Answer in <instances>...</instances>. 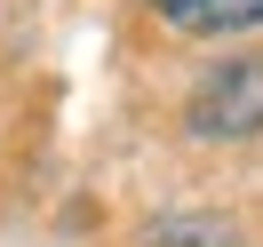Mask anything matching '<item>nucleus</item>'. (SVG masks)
<instances>
[{
	"mask_svg": "<svg viewBox=\"0 0 263 247\" xmlns=\"http://www.w3.org/2000/svg\"><path fill=\"white\" fill-rule=\"evenodd\" d=\"M160 24H176V32H199V40H215V32H255L263 24V0H144Z\"/></svg>",
	"mask_w": 263,
	"mask_h": 247,
	"instance_id": "f03ea898",
	"label": "nucleus"
},
{
	"mask_svg": "<svg viewBox=\"0 0 263 247\" xmlns=\"http://www.w3.org/2000/svg\"><path fill=\"white\" fill-rule=\"evenodd\" d=\"M192 136L208 144H239V136L263 128V56H223L208 80L192 88Z\"/></svg>",
	"mask_w": 263,
	"mask_h": 247,
	"instance_id": "f257e3e1",
	"label": "nucleus"
}]
</instances>
